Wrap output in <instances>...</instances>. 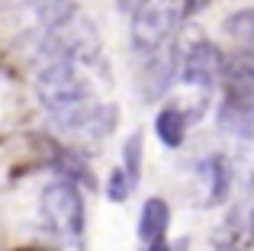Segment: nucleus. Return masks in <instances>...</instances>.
Returning <instances> with one entry per match:
<instances>
[{
  "mask_svg": "<svg viewBox=\"0 0 254 251\" xmlns=\"http://www.w3.org/2000/svg\"><path fill=\"white\" fill-rule=\"evenodd\" d=\"M251 229H254V213H251Z\"/></svg>",
  "mask_w": 254,
  "mask_h": 251,
  "instance_id": "f3484780",
  "label": "nucleus"
},
{
  "mask_svg": "<svg viewBox=\"0 0 254 251\" xmlns=\"http://www.w3.org/2000/svg\"><path fill=\"white\" fill-rule=\"evenodd\" d=\"M187 129H190V123H187V116L180 113L174 103L164 107L161 113L155 116V132H158V138H161L168 148H180V145H184Z\"/></svg>",
  "mask_w": 254,
  "mask_h": 251,
  "instance_id": "1a4fd4ad",
  "label": "nucleus"
},
{
  "mask_svg": "<svg viewBox=\"0 0 254 251\" xmlns=\"http://www.w3.org/2000/svg\"><path fill=\"white\" fill-rule=\"evenodd\" d=\"M216 123L229 135L254 142V100H225L216 113Z\"/></svg>",
  "mask_w": 254,
  "mask_h": 251,
  "instance_id": "423d86ee",
  "label": "nucleus"
},
{
  "mask_svg": "<svg viewBox=\"0 0 254 251\" xmlns=\"http://www.w3.org/2000/svg\"><path fill=\"white\" fill-rule=\"evenodd\" d=\"M225 100H254V55L245 49L225 55L222 62V81Z\"/></svg>",
  "mask_w": 254,
  "mask_h": 251,
  "instance_id": "39448f33",
  "label": "nucleus"
},
{
  "mask_svg": "<svg viewBox=\"0 0 254 251\" xmlns=\"http://www.w3.org/2000/svg\"><path fill=\"white\" fill-rule=\"evenodd\" d=\"M225 32L232 36V42H238L245 52L254 55V6L248 10H235L225 23Z\"/></svg>",
  "mask_w": 254,
  "mask_h": 251,
  "instance_id": "f8f14e48",
  "label": "nucleus"
},
{
  "mask_svg": "<svg viewBox=\"0 0 254 251\" xmlns=\"http://www.w3.org/2000/svg\"><path fill=\"white\" fill-rule=\"evenodd\" d=\"M129 193H132L129 177L123 174V168H116L110 174V181H106V196H110L113 203H126V200H129Z\"/></svg>",
  "mask_w": 254,
  "mask_h": 251,
  "instance_id": "4468645a",
  "label": "nucleus"
},
{
  "mask_svg": "<svg viewBox=\"0 0 254 251\" xmlns=\"http://www.w3.org/2000/svg\"><path fill=\"white\" fill-rule=\"evenodd\" d=\"M168 226H171V206L161 196H148L145 206H142V216H138V239H142L145 245L161 242L164 232H168Z\"/></svg>",
  "mask_w": 254,
  "mask_h": 251,
  "instance_id": "0eeeda50",
  "label": "nucleus"
},
{
  "mask_svg": "<svg viewBox=\"0 0 254 251\" xmlns=\"http://www.w3.org/2000/svg\"><path fill=\"white\" fill-rule=\"evenodd\" d=\"M39 216H42V229L58 242V245H81L84 235V200L77 184L71 181H55L42 190V203H39Z\"/></svg>",
  "mask_w": 254,
  "mask_h": 251,
  "instance_id": "f03ea898",
  "label": "nucleus"
},
{
  "mask_svg": "<svg viewBox=\"0 0 254 251\" xmlns=\"http://www.w3.org/2000/svg\"><path fill=\"white\" fill-rule=\"evenodd\" d=\"M222 62H225V55L219 52V45L206 42V39L203 42H193L184 55V64H180L184 87L209 94V90L222 81Z\"/></svg>",
  "mask_w": 254,
  "mask_h": 251,
  "instance_id": "20e7f679",
  "label": "nucleus"
},
{
  "mask_svg": "<svg viewBox=\"0 0 254 251\" xmlns=\"http://www.w3.org/2000/svg\"><path fill=\"white\" fill-rule=\"evenodd\" d=\"M142 3H145V0H116V6H119L123 13H129V16H132V13H135Z\"/></svg>",
  "mask_w": 254,
  "mask_h": 251,
  "instance_id": "2eb2a0df",
  "label": "nucleus"
},
{
  "mask_svg": "<svg viewBox=\"0 0 254 251\" xmlns=\"http://www.w3.org/2000/svg\"><path fill=\"white\" fill-rule=\"evenodd\" d=\"M199 177L206 181V206H216L229 193V168L222 158H206L199 164Z\"/></svg>",
  "mask_w": 254,
  "mask_h": 251,
  "instance_id": "9d476101",
  "label": "nucleus"
},
{
  "mask_svg": "<svg viewBox=\"0 0 254 251\" xmlns=\"http://www.w3.org/2000/svg\"><path fill=\"white\" fill-rule=\"evenodd\" d=\"M19 3H26L32 13H36V19L42 23V29H52V26H62L64 19L74 16V0H19Z\"/></svg>",
  "mask_w": 254,
  "mask_h": 251,
  "instance_id": "9b49d317",
  "label": "nucleus"
},
{
  "mask_svg": "<svg viewBox=\"0 0 254 251\" xmlns=\"http://www.w3.org/2000/svg\"><path fill=\"white\" fill-rule=\"evenodd\" d=\"M145 251H171V245H164V239H161V242H151Z\"/></svg>",
  "mask_w": 254,
  "mask_h": 251,
  "instance_id": "dca6fc26",
  "label": "nucleus"
},
{
  "mask_svg": "<svg viewBox=\"0 0 254 251\" xmlns=\"http://www.w3.org/2000/svg\"><path fill=\"white\" fill-rule=\"evenodd\" d=\"M180 13H184V0H145L132 13V49L151 55L155 49L168 45L180 26Z\"/></svg>",
  "mask_w": 254,
  "mask_h": 251,
  "instance_id": "7ed1b4c3",
  "label": "nucleus"
},
{
  "mask_svg": "<svg viewBox=\"0 0 254 251\" xmlns=\"http://www.w3.org/2000/svg\"><path fill=\"white\" fill-rule=\"evenodd\" d=\"M36 94L49 120L64 132L103 138L116 123L113 107L97 100L90 81L74 62H42L36 71Z\"/></svg>",
  "mask_w": 254,
  "mask_h": 251,
  "instance_id": "f257e3e1",
  "label": "nucleus"
},
{
  "mask_svg": "<svg viewBox=\"0 0 254 251\" xmlns=\"http://www.w3.org/2000/svg\"><path fill=\"white\" fill-rule=\"evenodd\" d=\"M142 132H132L123 145V174L129 177V184L135 187L142 181Z\"/></svg>",
  "mask_w": 254,
  "mask_h": 251,
  "instance_id": "ddd939ff",
  "label": "nucleus"
},
{
  "mask_svg": "<svg viewBox=\"0 0 254 251\" xmlns=\"http://www.w3.org/2000/svg\"><path fill=\"white\" fill-rule=\"evenodd\" d=\"M145 74H148V94L158 97L164 94V90L171 87L174 74H177V58H174V45H161V49H155L148 55V68H145Z\"/></svg>",
  "mask_w": 254,
  "mask_h": 251,
  "instance_id": "6e6552de",
  "label": "nucleus"
}]
</instances>
